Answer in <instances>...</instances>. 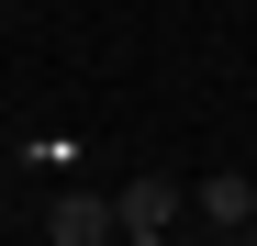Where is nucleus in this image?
I'll use <instances>...</instances> for the list:
<instances>
[{
  "mask_svg": "<svg viewBox=\"0 0 257 246\" xmlns=\"http://www.w3.org/2000/svg\"><path fill=\"white\" fill-rule=\"evenodd\" d=\"M112 235H123V201H112V190H56L45 246H112Z\"/></svg>",
  "mask_w": 257,
  "mask_h": 246,
  "instance_id": "obj_1",
  "label": "nucleus"
},
{
  "mask_svg": "<svg viewBox=\"0 0 257 246\" xmlns=\"http://www.w3.org/2000/svg\"><path fill=\"white\" fill-rule=\"evenodd\" d=\"M112 201H123V235H168V224L190 213V179H135V190H112Z\"/></svg>",
  "mask_w": 257,
  "mask_h": 246,
  "instance_id": "obj_2",
  "label": "nucleus"
},
{
  "mask_svg": "<svg viewBox=\"0 0 257 246\" xmlns=\"http://www.w3.org/2000/svg\"><path fill=\"white\" fill-rule=\"evenodd\" d=\"M246 168H257V157H246Z\"/></svg>",
  "mask_w": 257,
  "mask_h": 246,
  "instance_id": "obj_5",
  "label": "nucleus"
},
{
  "mask_svg": "<svg viewBox=\"0 0 257 246\" xmlns=\"http://www.w3.org/2000/svg\"><path fill=\"white\" fill-rule=\"evenodd\" d=\"M0 179H12V168H0Z\"/></svg>",
  "mask_w": 257,
  "mask_h": 246,
  "instance_id": "obj_4",
  "label": "nucleus"
},
{
  "mask_svg": "<svg viewBox=\"0 0 257 246\" xmlns=\"http://www.w3.org/2000/svg\"><path fill=\"white\" fill-rule=\"evenodd\" d=\"M190 201H201L212 235H246V224H257V168H246V179H190Z\"/></svg>",
  "mask_w": 257,
  "mask_h": 246,
  "instance_id": "obj_3",
  "label": "nucleus"
}]
</instances>
